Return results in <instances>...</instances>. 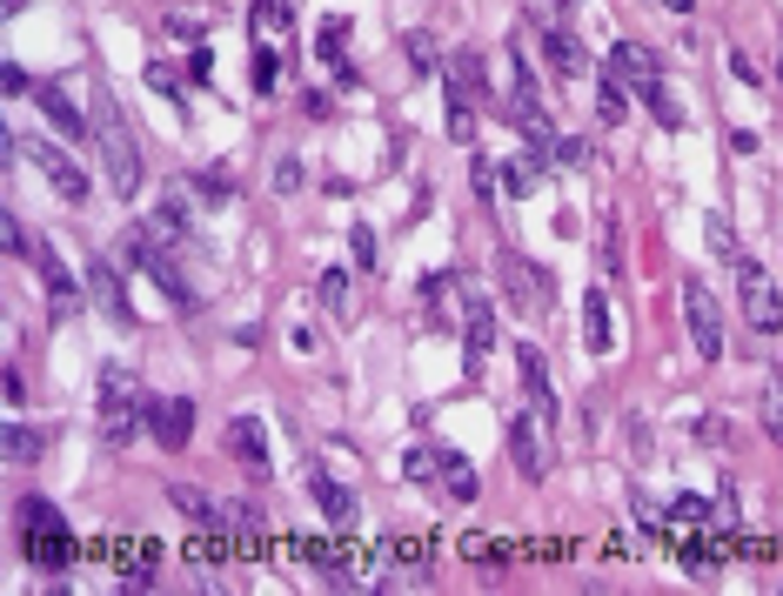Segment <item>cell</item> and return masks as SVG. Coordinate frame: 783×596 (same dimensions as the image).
<instances>
[{
    "label": "cell",
    "mask_w": 783,
    "mask_h": 596,
    "mask_svg": "<svg viewBox=\"0 0 783 596\" xmlns=\"http://www.w3.org/2000/svg\"><path fill=\"white\" fill-rule=\"evenodd\" d=\"M87 128H95V148H101V167H108V188H115V195H141V141L128 134L121 101H115L108 88L95 95V115H87Z\"/></svg>",
    "instance_id": "1"
},
{
    "label": "cell",
    "mask_w": 783,
    "mask_h": 596,
    "mask_svg": "<svg viewBox=\"0 0 783 596\" xmlns=\"http://www.w3.org/2000/svg\"><path fill=\"white\" fill-rule=\"evenodd\" d=\"M248 41H254V88L261 95H275V80L295 54V14H289V0H254L248 8Z\"/></svg>",
    "instance_id": "2"
},
{
    "label": "cell",
    "mask_w": 783,
    "mask_h": 596,
    "mask_svg": "<svg viewBox=\"0 0 783 596\" xmlns=\"http://www.w3.org/2000/svg\"><path fill=\"white\" fill-rule=\"evenodd\" d=\"M14 523H21V550H28V563H41V570H67V563H74L67 517H61L47 496H21Z\"/></svg>",
    "instance_id": "3"
},
{
    "label": "cell",
    "mask_w": 783,
    "mask_h": 596,
    "mask_svg": "<svg viewBox=\"0 0 783 596\" xmlns=\"http://www.w3.org/2000/svg\"><path fill=\"white\" fill-rule=\"evenodd\" d=\"M141 422H148V395H141L134 369H128V362H108V369H101V436L121 449V443L141 436Z\"/></svg>",
    "instance_id": "4"
},
{
    "label": "cell",
    "mask_w": 783,
    "mask_h": 596,
    "mask_svg": "<svg viewBox=\"0 0 783 596\" xmlns=\"http://www.w3.org/2000/svg\"><path fill=\"white\" fill-rule=\"evenodd\" d=\"M496 275H502V295L515 302V315H550L556 308V282H550V269L543 262H530V254H502L496 262Z\"/></svg>",
    "instance_id": "5"
},
{
    "label": "cell",
    "mask_w": 783,
    "mask_h": 596,
    "mask_svg": "<svg viewBox=\"0 0 783 596\" xmlns=\"http://www.w3.org/2000/svg\"><path fill=\"white\" fill-rule=\"evenodd\" d=\"M737 295H743V322L757 328V335H776L783 328V295H776V282H770V269L763 262H750V254H737Z\"/></svg>",
    "instance_id": "6"
},
{
    "label": "cell",
    "mask_w": 783,
    "mask_h": 596,
    "mask_svg": "<svg viewBox=\"0 0 783 596\" xmlns=\"http://www.w3.org/2000/svg\"><path fill=\"white\" fill-rule=\"evenodd\" d=\"M509 463L530 476V483H543L550 469H556V449H550V415H536V409H522V415H509Z\"/></svg>",
    "instance_id": "7"
},
{
    "label": "cell",
    "mask_w": 783,
    "mask_h": 596,
    "mask_svg": "<svg viewBox=\"0 0 783 596\" xmlns=\"http://www.w3.org/2000/svg\"><path fill=\"white\" fill-rule=\"evenodd\" d=\"M683 322H689V343H696V356L704 362H717L724 356V308H717V295L704 289V282H683Z\"/></svg>",
    "instance_id": "8"
},
{
    "label": "cell",
    "mask_w": 783,
    "mask_h": 596,
    "mask_svg": "<svg viewBox=\"0 0 783 596\" xmlns=\"http://www.w3.org/2000/svg\"><path fill=\"white\" fill-rule=\"evenodd\" d=\"M602 74L617 80V88H637V95L663 88V67H656V54L643 41H617V47H609V61H602Z\"/></svg>",
    "instance_id": "9"
},
{
    "label": "cell",
    "mask_w": 783,
    "mask_h": 596,
    "mask_svg": "<svg viewBox=\"0 0 783 596\" xmlns=\"http://www.w3.org/2000/svg\"><path fill=\"white\" fill-rule=\"evenodd\" d=\"M87 302H95L108 322L134 328V302H128V289H121V269L108 262V254H95V262H87Z\"/></svg>",
    "instance_id": "10"
},
{
    "label": "cell",
    "mask_w": 783,
    "mask_h": 596,
    "mask_svg": "<svg viewBox=\"0 0 783 596\" xmlns=\"http://www.w3.org/2000/svg\"><path fill=\"white\" fill-rule=\"evenodd\" d=\"M21 154H34V167L54 182V195H61V202H87V175L74 167V154H67V148H54V141H21Z\"/></svg>",
    "instance_id": "11"
},
{
    "label": "cell",
    "mask_w": 783,
    "mask_h": 596,
    "mask_svg": "<svg viewBox=\"0 0 783 596\" xmlns=\"http://www.w3.org/2000/svg\"><path fill=\"white\" fill-rule=\"evenodd\" d=\"M148 422H154V436H161V449H188V436H195V402L188 395H148Z\"/></svg>",
    "instance_id": "12"
},
{
    "label": "cell",
    "mask_w": 783,
    "mask_h": 596,
    "mask_svg": "<svg viewBox=\"0 0 783 596\" xmlns=\"http://www.w3.org/2000/svg\"><path fill=\"white\" fill-rule=\"evenodd\" d=\"M515 376H522V395H530V409L556 422V389H550V356H543L536 343H522V349H515Z\"/></svg>",
    "instance_id": "13"
},
{
    "label": "cell",
    "mask_w": 783,
    "mask_h": 596,
    "mask_svg": "<svg viewBox=\"0 0 783 596\" xmlns=\"http://www.w3.org/2000/svg\"><path fill=\"white\" fill-rule=\"evenodd\" d=\"M489 349H496V308L482 295H469V308H463V362H469V376L482 369Z\"/></svg>",
    "instance_id": "14"
},
{
    "label": "cell",
    "mask_w": 783,
    "mask_h": 596,
    "mask_svg": "<svg viewBox=\"0 0 783 596\" xmlns=\"http://www.w3.org/2000/svg\"><path fill=\"white\" fill-rule=\"evenodd\" d=\"M228 449L241 456L248 476H269V436H261V415H235L228 422Z\"/></svg>",
    "instance_id": "15"
},
{
    "label": "cell",
    "mask_w": 783,
    "mask_h": 596,
    "mask_svg": "<svg viewBox=\"0 0 783 596\" xmlns=\"http://www.w3.org/2000/svg\"><path fill=\"white\" fill-rule=\"evenodd\" d=\"M596 254H602V275L609 282L630 275V248H623V215L617 208H602V221H596Z\"/></svg>",
    "instance_id": "16"
},
{
    "label": "cell",
    "mask_w": 783,
    "mask_h": 596,
    "mask_svg": "<svg viewBox=\"0 0 783 596\" xmlns=\"http://www.w3.org/2000/svg\"><path fill=\"white\" fill-rule=\"evenodd\" d=\"M543 175H550V148H522V154L502 167V188L522 202V195H536V188H543Z\"/></svg>",
    "instance_id": "17"
},
{
    "label": "cell",
    "mask_w": 783,
    "mask_h": 596,
    "mask_svg": "<svg viewBox=\"0 0 783 596\" xmlns=\"http://www.w3.org/2000/svg\"><path fill=\"white\" fill-rule=\"evenodd\" d=\"M148 228H154V241H161V248H188V235H195V228H188V208H182V195H174V188L154 202Z\"/></svg>",
    "instance_id": "18"
},
{
    "label": "cell",
    "mask_w": 783,
    "mask_h": 596,
    "mask_svg": "<svg viewBox=\"0 0 783 596\" xmlns=\"http://www.w3.org/2000/svg\"><path fill=\"white\" fill-rule=\"evenodd\" d=\"M583 343H589V356H609V349H617V328H609V295H602V289L583 295Z\"/></svg>",
    "instance_id": "19"
},
{
    "label": "cell",
    "mask_w": 783,
    "mask_h": 596,
    "mask_svg": "<svg viewBox=\"0 0 783 596\" xmlns=\"http://www.w3.org/2000/svg\"><path fill=\"white\" fill-rule=\"evenodd\" d=\"M0 449H8V463H41L54 449V430H41V422H8Z\"/></svg>",
    "instance_id": "20"
},
{
    "label": "cell",
    "mask_w": 783,
    "mask_h": 596,
    "mask_svg": "<svg viewBox=\"0 0 783 596\" xmlns=\"http://www.w3.org/2000/svg\"><path fill=\"white\" fill-rule=\"evenodd\" d=\"M167 496H174V509H182V517H195L202 530H228V502H215V496H202L195 483H174Z\"/></svg>",
    "instance_id": "21"
},
{
    "label": "cell",
    "mask_w": 783,
    "mask_h": 596,
    "mask_svg": "<svg viewBox=\"0 0 783 596\" xmlns=\"http://www.w3.org/2000/svg\"><path fill=\"white\" fill-rule=\"evenodd\" d=\"M34 269H41V282H47L54 315H74V308H80V295H74V275L61 269V254H54V248H41V254H34Z\"/></svg>",
    "instance_id": "22"
},
{
    "label": "cell",
    "mask_w": 783,
    "mask_h": 596,
    "mask_svg": "<svg viewBox=\"0 0 783 596\" xmlns=\"http://www.w3.org/2000/svg\"><path fill=\"white\" fill-rule=\"evenodd\" d=\"M308 496L322 502V517H328L335 530H348V523H356V496H348L335 476H322V469H315V476H308Z\"/></svg>",
    "instance_id": "23"
},
{
    "label": "cell",
    "mask_w": 783,
    "mask_h": 596,
    "mask_svg": "<svg viewBox=\"0 0 783 596\" xmlns=\"http://www.w3.org/2000/svg\"><path fill=\"white\" fill-rule=\"evenodd\" d=\"M443 456V469H435V483H443L456 502H476V489H482V476H476V463L463 456V449H435Z\"/></svg>",
    "instance_id": "24"
},
{
    "label": "cell",
    "mask_w": 783,
    "mask_h": 596,
    "mask_svg": "<svg viewBox=\"0 0 783 596\" xmlns=\"http://www.w3.org/2000/svg\"><path fill=\"white\" fill-rule=\"evenodd\" d=\"M449 88H456V95H469V101H482V95H489V67H482V54H476V47H456V54H449Z\"/></svg>",
    "instance_id": "25"
},
{
    "label": "cell",
    "mask_w": 783,
    "mask_h": 596,
    "mask_svg": "<svg viewBox=\"0 0 783 596\" xmlns=\"http://www.w3.org/2000/svg\"><path fill=\"white\" fill-rule=\"evenodd\" d=\"M34 101H41V115H47L54 128H67V134H95V128H87V115L67 101V88H54V80H47V88H34Z\"/></svg>",
    "instance_id": "26"
},
{
    "label": "cell",
    "mask_w": 783,
    "mask_h": 596,
    "mask_svg": "<svg viewBox=\"0 0 783 596\" xmlns=\"http://www.w3.org/2000/svg\"><path fill=\"white\" fill-rule=\"evenodd\" d=\"M543 54H550V67H556L563 80H576V74H583V47H576V34H569V28H543Z\"/></svg>",
    "instance_id": "27"
},
{
    "label": "cell",
    "mask_w": 783,
    "mask_h": 596,
    "mask_svg": "<svg viewBox=\"0 0 783 596\" xmlns=\"http://www.w3.org/2000/svg\"><path fill=\"white\" fill-rule=\"evenodd\" d=\"M315 47H322V61L335 67V80H356V67H348V54H341V47H348V21H341V14L322 21V41H315Z\"/></svg>",
    "instance_id": "28"
},
{
    "label": "cell",
    "mask_w": 783,
    "mask_h": 596,
    "mask_svg": "<svg viewBox=\"0 0 783 596\" xmlns=\"http://www.w3.org/2000/svg\"><path fill=\"white\" fill-rule=\"evenodd\" d=\"M315 302H322V315H348V302H356V289H348V269H322V282H315Z\"/></svg>",
    "instance_id": "29"
},
{
    "label": "cell",
    "mask_w": 783,
    "mask_h": 596,
    "mask_svg": "<svg viewBox=\"0 0 783 596\" xmlns=\"http://www.w3.org/2000/svg\"><path fill=\"white\" fill-rule=\"evenodd\" d=\"M449 141H456V148H469V141H476V101H469V95H456V88H449Z\"/></svg>",
    "instance_id": "30"
},
{
    "label": "cell",
    "mask_w": 783,
    "mask_h": 596,
    "mask_svg": "<svg viewBox=\"0 0 783 596\" xmlns=\"http://www.w3.org/2000/svg\"><path fill=\"white\" fill-rule=\"evenodd\" d=\"M763 436L783 449V376H770V382H763Z\"/></svg>",
    "instance_id": "31"
},
{
    "label": "cell",
    "mask_w": 783,
    "mask_h": 596,
    "mask_svg": "<svg viewBox=\"0 0 783 596\" xmlns=\"http://www.w3.org/2000/svg\"><path fill=\"white\" fill-rule=\"evenodd\" d=\"M596 115H602L609 128H617V121L630 115V88H617V80H609V74H602V88H596Z\"/></svg>",
    "instance_id": "32"
},
{
    "label": "cell",
    "mask_w": 783,
    "mask_h": 596,
    "mask_svg": "<svg viewBox=\"0 0 783 596\" xmlns=\"http://www.w3.org/2000/svg\"><path fill=\"white\" fill-rule=\"evenodd\" d=\"M435 469H443V456H435V449H409L402 456V476L409 483H435Z\"/></svg>",
    "instance_id": "33"
},
{
    "label": "cell",
    "mask_w": 783,
    "mask_h": 596,
    "mask_svg": "<svg viewBox=\"0 0 783 596\" xmlns=\"http://www.w3.org/2000/svg\"><path fill=\"white\" fill-rule=\"evenodd\" d=\"M402 54H409V67H415V74H428L435 61H443V54H435V34H409V41H402Z\"/></svg>",
    "instance_id": "34"
},
{
    "label": "cell",
    "mask_w": 783,
    "mask_h": 596,
    "mask_svg": "<svg viewBox=\"0 0 783 596\" xmlns=\"http://www.w3.org/2000/svg\"><path fill=\"white\" fill-rule=\"evenodd\" d=\"M643 108L656 115V128H683V108L670 101V88H650V95H643Z\"/></svg>",
    "instance_id": "35"
},
{
    "label": "cell",
    "mask_w": 783,
    "mask_h": 596,
    "mask_svg": "<svg viewBox=\"0 0 783 596\" xmlns=\"http://www.w3.org/2000/svg\"><path fill=\"white\" fill-rule=\"evenodd\" d=\"M704 235H710V248L724 254V262H737V235H730V215H710V221H704Z\"/></svg>",
    "instance_id": "36"
},
{
    "label": "cell",
    "mask_w": 783,
    "mask_h": 596,
    "mask_svg": "<svg viewBox=\"0 0 783 596\" xmlns=\"http://www.w3.org/2000/svg\"><path fill=\"white\" fill-rule=\"evenodd\" d=\"M302 182H308V167H302V154H282V161H275V188H282V195H295Z\"/></svg>",
    "instance_id": "37"
},
{
    "label": "cell",
    "mask_w": 783,
    "mask_h": 596,
    "mask_svg": "<svg viewBox=\"0 0 783 596\" xmlns=\"http://www.w3.org/2000/svg\"><path fill=\"white\" fill-rule=\"evenodd\" d=\"M148 88H161L167 101H182V74H174L167 61H148Z\"/></svg>",
    "instance_id": "38"
},
{
    "label": "cell",
    "mask_w": 783,
    "mask_h": 596,
    "mask_svg": "<svg viewBox=\"0 0 783 596\" xmlns=\"http://www.w3.org/2000/svg\"><path fill=\"white\" fill-rule=\"evenodd\" d=\"M556 161H563V167H589V161H596V148L569 134V141H556Z\"/></svg>",
    "instance_id": "39"
},
{
    "label": "cell",
    "mask_w": 783,
    "mask_h": 596,
    "mask_svg": "<svg viewBox=\"0 0 783 596\" xmlns=\"http://www.w3.org/2000/svg\"><path fill=\"white\" fill-rule=\"evenodd\" d=\"M469 182H476V195H482V202L496 195V161H489V154H476V161H469Z\"/></svg>",
    "instance_id": "40"
},
{
    "label": "cell",
    "mask_w": 783,
    "mask_h": 596,
    "mask_svg": "<svg viewBox=\"0 0 783 596\" xmlns=\"http://www.w3.org/2000/svg\"><path fill=\"white\" fill-rule=\"evenodd\" d=\"M348 248H356L362 269H376V235H369V228H348Z\"/></svg>",
    "instance_id": "41"
},
{
    "label": "cell",
    "mask_w": 783,
    "mask_h": 596,
    "mask_svg": "<svg viewBox=\"0 0 783 596\" xmlns=\"http://www.w3.org/2000/svg\"><path fill=\"white\" fill-rule=\"evenodd\" d=\"M536 14H543L550 28H569V14H576V0H536Z\"/></svg>",
    "instance_id": "42"
},
{
    "label": "cell",
    "mask_w": 783,
    "mask_h": 596,
    "mask_svg": "<svg viewBox=\"0 0 783 596\" xmlns=\"http://www.w3.org/2000/svg\"><path fill=\"white\" fill-rule=\"evenodd\" d=\"M188 74H195V80H215V54H208V47H195V54H188Z\"/></svg>",
    "instance_id": "43"
},
{
    "label": "cell",
    "mask_w": 783,
    "mask_h": 596,
    "mask_svg": "<svg viewBox=\"0 0 783 596\" xmlns=\"http://www.w3.org/2000/svg\"><path fill=\"white\" fill-rule=\"evenodd\" d=\"M8 254H28V228H21L14 215H8Z\"/></svg>",
    "instance_id": "44"
},
{
    "label": "cell",
    "mask_w": 783,
    "mask_h": 596,
    "mask_svg": "<svg viewBox=\"0 0 783 596\" xmlns=\"http://www.w3.org/2000/svg\"><path fill=\"white\" fill-rule=\"evenodd\" d=\"M663 8H670V14H689V8H696V0H663Z\"/></svg>",
    "instance_id": "45"
},
{
    "label": "cell",
    "mask_w": 783,
    "mask_h": 596,
    "mask_svg": "<svg viewBox=\"0 0 783 596\" xmlns=\"http://www.w3.org/2000/svg\"><path fill=\"white\" fill-rule=\"evenodd\" d=\"M776 80H783V61H776Z\"/></svg>",
    "instance_id": "46"
}]
</instances>
